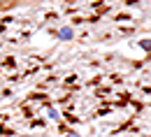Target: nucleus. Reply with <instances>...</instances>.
I'll return each mask as SVG.
<instances>
[{
    "label": "nucleus",
    "instance_id": "nucleus-2",
    "mask_svg": "<svg viewBox=\"0 0 151 137\" xmlns=\"http://www.w3.org/2000/svg\"><path fill=\"white\" fill-rule=\"evenodd\" d=\"M72 137H77V135H72Z\"/></svg>",
    "mask_w": 151,
    "mask_h": 137
},
{
    "label": "nucleus",
    "instance_id": "nucleus-1",
    "mask_svg": "<svg viewBox=\"0 0 151 137\" xmlns=\"http://www.w3.org/2000/svg\"><path fill=\"white\" fill-rule=\"evenodd\" d=\"M58 35H60L63 39H70V37H72V30H70V28H60V33H58Z\"/></svg>",
    "mask_w": 151,
    "mask_h": 137
}]
</instances>
